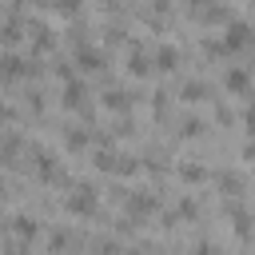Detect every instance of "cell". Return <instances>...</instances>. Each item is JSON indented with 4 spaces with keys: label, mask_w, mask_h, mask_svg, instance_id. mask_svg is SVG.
<instances>
[{
    "label": "cell",
    "mask_w": 255,
    "mask_h": 255,
    "mask_svg": "<svg viewBox=\"0 0 255 255\" xmlns=\"http://www.w3.org/2000/svg\"><path fill=\"white\" fill-rule=\"evenodd\" d=\"M104 108H108V112H128V108H131V96H128L124 88H108V92H104Z\"/></svg>",
    "instance_id": "8fae6325"
},
{
    "label": "cell",
    "mask_w": 255,
    "mask_h": 255,
    "mask_svg": "<svg viewBox=\"0 0 255 255\" xmlns=\"http://www.w3.org/2000/svg\"><path fill=\"white\" fill-rule=\"evenodd\" d=\"M179 179H183V183H203L207 171H203L199 163H183V167H179Z\"/></svg>",
    "instance_id": "2e32d148"
},
{
    "label": "cell",
    "mask_w": 255,
    "mask_h": 255,
    "mask_svg": "<svg viewBox=\"0 0 255 255\" xmlns=\"http://www.w3.org/2000/svg\"><path fill=\"white\" fill-rule=\"evenodd\" d=\"M16 151H20V139H16V135H12V139H4V147H0V155H4V159H12Z\"/></svg>",
    "instance_id": "603a6c76"
},
{
    "label": "cell",
    "mask_w": 255,
    "mask_h": 255,
    "mask_svg": "<svg viewBox=\"0 0 255 255\" xmlns=\"http://www.w3.org/2000/svg\"><path fill=\"white\" fill-rule=\"evenodd\" d=\"M100 4H112V0H100Z\"/></svg>",
    "instance_id": "f1b7e54d"
},
{
    "label": "cell",
    "mask_w": 255,
    "mask_h": 255,
    "mask_svg": "<svg viewBox=\"0 0 255 255\" xmlns=\"http://www.w3.org/2000/svg\"><path fill=\"white\" fill-rule=\"evenodd\" d=\"M155 4H159V8H163V4H171V0H155Z\"/></svg>",
    "instance_id": "484cf974"
},
{
    "label": "cell",
    "mask_w": 255,
    "mask_h": 255,
    "mask_svg": "<svg viewBox=\"0 0 255 255\" xmlns=\"http://www.w3.org/2000/svg\"><path fill=\"white\" fill-rule=\"evenodd\" d=\"M223 88H227L231 96H247V92H251V76H247L243 68H231V72L223 76Z\"/></svg>",
    "instance_id": "8992f818"
},
{
    "label": "cell",
    "mask_w": 255,
    "mask_h": 255,
    "mask_svg": "<svg viewBox=\"0 0 255 255\" xmlns=\"http://www.w3.org/2000/svg\"><path fill=\"white\" fill-rule=\"evenodd\" d=\"M159 203H155V195L151 191H131L128 195V219L135 223V219H143V215H151Z\"/></svg>",
    "instance_id": "277c9868"
},
{
    "label": "cell",
    "mask_w": 255,
    "mask_h": 255,
    "mask_svg": "<svg viewBox=\"0 0 255 255\" xmlns=\"http://www.w3.org/2000/svg\"><path fill=\"white\" fill-rule=\"evenodd\" d=\"M183 135H203V120H183Z\"/></svg>",
    "instance_id": "7402d4cb"
},
{
    "label": "cell",
    "mask_w": 255,
    "mask_h": 255,
    "mask_svg": "<svg viewBox=\"0 0 255 255\" xmlns=\"http://www.w3.org/2000/svg\"><path fill=\"white\" fill-rule=\"evenodd\" d=\"M128 72H131V76H147V72H151V60L143 56V48H131V56H128Z\"/></svg>",
    "instance_id": "7c38bea8"
},
{
    "label": "cell",
    "mask_w": 255,
    "mask_h": 255,
    "mask_svg": "<svg viewBox=\"0 0 255 255\" xmlns=\"http://www.w3.org/2000/svg\"><path fill=\"white\" fill-rule=\"evenodd\" d=\"M179 215H183V219H199V203H195V199H183V203H179Z\"/></svg>",
    "instance_id": "44dd1931"
},
{
    "label": "cell",
    "mask_w": 255,
    "mask_h": 255,
    "mask_svg": "<svg viewBox=\"0 0 255 255\" xmlns=\"http://www.w3.org/2000/svg\"><path fill=\"white\" fill-rule=\"evenodd\" d=\"M96 207H100V199H96V187H88V183H80V187L64 199V211H68V215H80V219L96 215Z\"/></svg>",
    "instance_id": "6da1fadb"
},
{
    "label": "cell",
    "mask_w": 255,
    "mask_h": 255,
    "mask_svg": "<svg viewBox=\"0 0 255 255\" xmlns=\"http://www.w3.org/2000/svg\"><path fill=\"white\" fill-rule=\"evenodd\" d=\"M84 96H88V92H84V84L68 76V84H64V96H60V100H64V108H72V112H76V108H84Z\"/></svg>",
    "instance_id": "ba28073f"
},
{
    "label": "cell",
    "mask_w": 255,
    "mask_h": 255,
    "mask_svg": "<svg viewBox=\"0 0 255 255\" xmlns=\"http://www.w3.org/2000/svg\"><path fill=\"white\" fill-rule=\"evenodd\" d=\"M247 40H251V28L243 20H235V24H227V36L219 40V48L223 52H239V48H247Z\"/></svg>",
    "instance_id": "5b68a950"
},
{
    "label": "cell",
    "mask_w": 255,
    "mask_h": 255,
    "mask_svg": "<svg viewBox=\"0 0 255 255\" xmlns=\"http://www.w3.org/2000/svg\"><path fill=\"white\" fill-rule=\"evenodd\" d=\"M4 120H12V112H8L4 104H0V124H4Z\"/></svg>",
    "instance_id": "d4e9b609"
},
{
    "label": "cell",
    "mask_w": 255,
    "mask_h": 255,
    "mask_svg": "<svg viewBox=\"0 0 255 255\" xmlns=\"http://www.w3.org/2000/svg\"><path fill=\"white\" fill-rule=\"evenodd\" d=\"M76 64H80V72H100V68H104V52L80 48V52H76Z\"/></svg>",
    "instance_id": "30bf717a"
},
{
    "label": "cell",
    "mask_w": 255,
    "mask_h": 255,
    "mask_svg": "<svg viewBox=\"0 0 255 255\" xmlns=\"http://www.w3.org/2000/svg\"><path fill=\"white\" fill-rule=\"evenodd\" d=\"M187 4H207V0H187Z\"/></svg>",
    "instance_id": "4316f807"
},
{
    "label": "cell",
    "mask_w": 255,
    "mask_h": 255,
    "mask_svg": "<svg viewBox=\"0 0 255 255\" xmlns=\"http://www.w3.org/2000/svg\"><path fill=\"white\" fill-rule=\"evenodd\" d=\"M36 171H40V179H44V183H68V171L56 163V155H52V151H40V147H36Z\"/></svg>",
    "instance_id": "7a4b0ae2"
},
{
    "label": "cell",
    "mask_w": 255,
    "mask_h": 255,
    "mask_svg": "<svg viewBox=\"0 0 255 255\" xmlns=\"http://www.w3.org/2000/svg\"><path fill=\"white\" fill-rule=\"evenodd\" d=\"M12 231H16L20 239H32V235L40 231V223H36L32 215H16V219H12Z\"/></svg>",
    "instance_id": "5bb4252c"
},
{
    "label": "cell",
    "mask_w": 255,
    "mask_h": 255,
    "mask_svg": "<svg viewBox=\"0 0 255 255\" xmlns=\"http://www.w3.org/2000/svg\"><path fill=\"white\" fill-rule=\"evenodd\" d=\"M0 195H4V179H0Z\"/></svg>",
    "instance_id": "83f0119b"
},
{
    "label": "cell",
    "mask_w": 255,
    "mask_h": 255,
    "mask_svg": "<svg viewBox=\"0 0 255 255\" xmlns=\"http://www.w3.org/2000/svg\"><path fill=\"white\" fill-rule=\"evenodd\" d=\"M20 36H24V32H20V20H8V24L0 28V44H20Z\"/></svg>",
    "instance_id": "ac0fdd59"
},
{
    "label": "cell",
    "mask_w": 255,
    "mask_h": 255,
    "mask_svg": "<svg viewBox=\"0 0 255 255\" xmlns=\"http://www.w3.org/2000/svg\"><path fill=\"white\" fill-rule=\"evenodd\" d=\"M52 247H72V235H64V231H56V235H52Z\"/></svg>",
    "instance_id": "cb8c5ba5"
},
{
    "label": "cell",
    "mask_w": 255,
    "mask_h": 255,
    "mask_svg": "<svg viewBox=\"0 0 255 255\" xmlns=\"http://www.w3.org/2000/svg\"><path fill=\"white\" fill-rule=\"evenodd\" d=\"M92 163H96L100 171H128V175L139 167L131 155H116V151H108V147H104V151H96V159H92Z\"/></svg>",
    "instance_id": "3957f363"
},
{
    "label": "cell",
    "mask_w": 255,
    "mask_h": 255,
    "mask_svg": "<svg viewBox=\"0 0 255 255\" xmlns=\"http://www.w3.org/2000/svg\"><path fill=\"white\" fill-rule=\"evenodd\" d=\"M32 32H36V48H40V52H48V48L56 44V40H52V32H48L44 24H32Z\"/></svg>",
    "instance_id": "d6986e66"
},
{
    "label": "cell",
    "mask_w": 255,
    "mask_h": 255,
    "mask_svg": "<svg viewBox=\"0 0 255 255\" xmlns=\"http://www.w3.org/2000/svg\"><path fill=\"white\" fill-rule=\"evenodd\" d=\"M28 72V64L20 60V56H0V80L8 84V80H20Z\"/></svg>",
    "instance_id": "9c48e42d"
},
{
    "label": "cell",
    "mask_w": 255,
    "mask_h": 255,
    "mask_svg": "<svg viewBox=\"0 0 255 255\" xmlns=\"http://www.w3.org/2000/svg\"><path fill=\"white\" fill-rule=\"evenodd\" d=\"M179 96H183L187 104H199V100H207V84H203V80H187Z\"/></svg>",
    "instance_id": "4fadbf2b"
},
{
    "label": "cell",
    "mask_w": 255,
    "mask_h": 255,
    "mask_svg": "<svg viewBox=\"0 0 255 255\" xmlns=\"http://www.w3.org/2000/svg\"><path fill=\"white\" fill-rule=\"evenodd\" d=\"M88 143H92V139H88V131H80V128H72V131L64 135V147H68V151H84Z\"/></svg>",
    "instance_id": "9a60e30c"
},
{
    "label": "cell",
    "mask_w": 255,
    "mask_h": 255,
    "mask_svg": "<svg viewBox=\"0 0 255 255\" xmlns=\"http://www.w3.org/2000/svg\"><path fill=\"white\" fill-rule=\"evenodd\" d=\"M179 64V52L171 48V44H159L155 52H151V68H159V72H171Z\"/></svg>",
    "instance_id": "52a82bcc"
},
{
    "label": "cell",
    "mask_w": 255,
    "mask_h": 255,
    "mask_svg": "<svg viewBox=\"0 0 255 255\" xmlns=\"http://www.w3.org/2000/svg\"><path fill=\"white\" fill-rule=\"evenodd\" d=\"M219 187H223L227 195H239V191H243V175H235V171H223V175H219Z\"/></svg>",
    "instance_id": "e0dca14e"
},
{
    "label": "cell",
    "mask_w": 255,
    "mask_h": 255,
    "mask_svg": "<svg viewBox=\"0 0 255 255\" xmlns=\"http://www.w3.org/2000/svg\"><path fill=\"white\" fill-rule=\"evenodd\" d=\"M52 8H56L60 16H76V12L84 8V0H52Z\"/></svg>",
    "instance_id": "ffe728a7"
}]
</instances>
